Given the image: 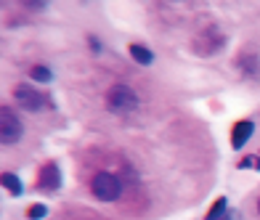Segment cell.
Listing matches in <instances>:
<instances>
[{
  "mask_svg": "<svg viewBox=\"0 0 260 220\" xmlns=\"http://www.w3.org/2000/svg\"><path fill=\"white\" fill-rule=\"evenodd\" d=\"M90 191L98 201H114L122 196V180L111 172H96L90 180Z\"/></svg>",
  "mask_w": 260,
  "mask_h": 220,
  "instance_id": "6da1fadb",
  "label": "cell"
},
{
  "mask_svg": "<svg viewBox=\"0 0 260 220\" xmlns=\"http://www.w3.org/2000/svg\"><path fill=\"white\" fill-rule=\"evenodd\" d=\"M106 106L117 114L133 112V109H138V96L127 85H111L106 93Z\"/></svg>",
  "mask_w": 260,
  "mask_h": 220,
  "instance_id": "7a4b0ae2",
  "label": "cell"
},
{
  "mask_svg": "<svg viewBox=\"0 0 260 220\" xmlns=\"http://www.w3.org/2000/svg\"><path fill=\"white\" fill-rule=\"evenodd\" d=\"M22 133H24V127L19 122V117L8 106H3L0 109V141H3V146H14L22 138Z\"/></svg>",
  "mask_w": 260,
  "mask_h": 220,
  "instance_id": "3957f363",
  "label": "cell"
},
{
  "mask_svg": "<svg viewBox=\"0 0 260 220\" xmlns=\"http://www.w3.org/2000/svg\"><path fill=\"white\" fill-rule=\"evenodd\" d=\"M14 101H19V104H22L27 112H40L45 98L37 93V90L30 85V82H22V85L14 88Z\"/></svg>",
  "mask_w": 260,
  "mask_h": 220,
  "instance_id": "277c9868",
  "label": "cell"
},
{
  "mask_svg": "<svg viewBox=\"0 0 260 220\" xmlns=\"http://www.w3.org/2000/svg\"><path fill=\"white\" fill-rule=\"evenodd\" d=\"M37 186H40L43 191H56V188L61 186V172H59V167H56L53 162L43 164L40 178H37Z\"/></svg>",
  "mask_w": 260,
  "mask_h": 220,
  "instance_id": "5b68a950",
  "label": "cell"
},
{
  "mask_svg": "<svg viewBox=\"0 0 260 220\" xmlns=\"http://www.w3.org/2000/svg\"><path fill=\"white\" fill-rule=\"evenodd\" d=\"M252 133H255L252 120H239L234 125V133H231V146H234V149H241V146L252 138Z\"/></svg>",
  "mask_w": 260,
  "mask_h": 220,
  "instance_id": "8992f818",
  "label": "cell"
},
{
  "mask_svg": "<svg viewBox=\"0 0 260 220\" xmlns=\"http://www.w3.org/2000/svg\"><path fill=\"white\" fill-rule=\"evenodd\" d=\"M130 56H133V61H138L141 67H149V64L154 61V53L146 48V45H138V43H133L130 45Z\"/></svg>",
  "mask_w": 260,
  "mask_h": 220,
  "instance_id": "52a82bcc",
  "label": "cell"
},
{
  "mask_svg": "<svg viewBox=\"0 0 260 220\" xmlns=\"http://www.w3.org/2000/svg\"><path fill=\"white\" fill-rule=\"evenodd\" d=\"M3 186H6V191H8L11 196H22V194H24L22 180H19L14 172H6V175H3Z\"/></svg>",
  "mask_w": 260,
  "mask_h": 220,
  "instance_id": "ba28073f",
  "label": "cell"
},
{
  "mask_svg": "<svg viewBox=\"0 0 260 220\" xmlns=\"http://www.w3.org/2000/svg\"><path fill=\"white\" fill-rule=\"evenodd\" d=\"M226 204H228V201H226V196H218L215 201H212L210 212L204 215V220H218V217H220L223 212H226Z\"/></svg>",
  "mask_w": 260,
  "mask_h": 220,
  "instance_id": "9c48e42d",
  "label": "cell"
},
{
  "mask_svg": "<svg viewBox=\"0 0 260 220\" xmlns=\"http://www.w3.org/2000/svg\"><path fill=\"white\" fill-rule=\"evenodd\" d=\"M239 67H241V72H244V75H257V72H260V61H257L255 56H241Z\"/></svg>",
  "mask_w": 260,
  "mask_h": 220,
  "instance_id": "30bf717a",
  "label": "cell"
},
{
  "mask_svg": "<svg viewBox=\"0 0 260 220\" xmlns=\"http://www.w3.org/2000/svg\"><path fill=\"white\" fill-rule=\"evenodd\" d=\"M24 215H27V220H43L45 215H48V207L45 204H30Z\"/></svg>",
  "mask_w": 260,
  "mask_h": 220,
  "instance_id": "8fae6325",
  "label": "cell"
},
{
  "mask_svg": "<svg viewBox=\"0 0 260 220\" xmlns=\"http://www.w3.org/2000/svg\"><path fill=\"white\" fill-rule=\"evenodd\" d=\"M30 77H32L35 82H51V80H53V75H51L48 67H32Z\"/></svg>",
  "mask_w": 260,
  "mask_h": 220,
  "instance_id": "7c38bea8",
  "label": "cell"
},
{
  "mask_svg": "<svg viewBox=\"0 0 260 220\" xmlns=\"http://www.w3.org/2000/svg\"><path fill=\"white\" fill-rule=\"evenodd\" d=\"M239 167L241 170H244V167H255V157H244V159L239 162Z\"/></svg>",
  "mask_w": 260,
  "mask_h": 220,
  "instance_id": "4fadbf2b",
  "label": "cell"
},
{
  "mask_svg": "<svg viewBox=\"0 0 260 220\" xmlns=\"http://www.w3.org/2000/svg\"><path fill=\"white\" fill-rule=\"evenodd\" d=\"M90 48H93V51H101V43L93 38V35H90Z\"/></svg>",
  "mask_w": 260,
  "mask_h": 220,
  "instance_id": "5bb4252c",
  "label": "cell"
},
{
  "mask_svg": "<svg viewBox=\"0 0 260 220\" xmlns=\"http://www.w3.org/2000/svg\"><path fill=\"white\" fill-rule=\"evenodd\" d=\"M255 170H260V159L255 157Z\"/></svg>",
  "mask_w": 260,
  "mask_h": 220,
  "instance_id": "9a60e30c",
  "label": "cell"
},
{
  "mask_svg": "<svg viewBox=\"0 0 260 220\" xmlns=\"http://www.w3.org/2000/svg\"><path fill=\"white\" fill-rule=\"evenodd\" d=\"M257 212H260V201H257Z\"/></svg>",
  "mask_w": 260,
  "mask_h": 220,
  "instance_id": "2e32d148",
  "label": "cell"
}]
</instances>
